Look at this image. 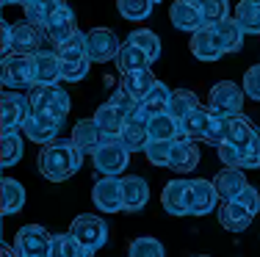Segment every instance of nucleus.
<instances>
[{
	"mask_svg": "<svg viewBox=\"0 0 260 257\" xmlns=\"http://www.w3.org/2000/svg\"><path fill=\"white\" fill-rule=\"evenodd\" d=\"M91 158H94V169L100 171L103 177H119L122 171L127 169L130 152L125 150V144H122L119 138H105Z\"/></svg>",
	"mask_w": 260,
	"mask_h": 257,
	"instance_id": "obj_4",
	"label": "nucleus"
},
{
	"mask_svg": "<svg viewBox=\"0 0 260 257\" xmlns=\"http://www.w3.org/2000/svg\"><path fill=\"white\" fill-rule=\"evenodd\" d=\"M244 86L233 83V81H221L210 89L208 94V111L221 114V116H238L241 108H244Z\"/></svg>",
	"mask_w": 260,
	"mask_h": 257,
	"instance_id": "obj_3",
	"label": "nucleus"
},
{
	"mask_svg": "<svg viewBox=\"0 0 260 257\" xmlns=\"http://www.w3.org/2000/svg\"><path fill=\"white\" fill-rule=\"evenodd\" d=\"M64 6H67V0H30V3H25V20L45 28Z\"/></svg>",
	"mask_w": 260,
	"mask_h": 257,
	"instance_id": "obj_27",
	"label": "nucleus"
},
{
	"mask_svg": "<svg viewBox=\"0 0 260 257\" xmlns=\"http://www.w3.org/2000/svg\"><path fill=\"white\" fill-rule=\"evenodd\" d=\"M70 232L78 238L80 243H83L86 249H91V252L103 249L105 241H108V224H105L100 216H94V213H83V216H75V218H72Z\"/></svg>",
	"mask_w": 260,
	"mask_h": 257,
	"instance_id": "obj_6",
	"label": "nucleus"
},
{
	"mask_svg": "<svg viewBox=\"0 0 260 257\" xmlns=\"http://www.w3.org/2000/svg\"><path fill=\"white\" fill-rule=\"evenodd\" d=\"M34 114V105L25 94L20 91H6L3 94V136L6 133L22 130V125L28 122V116Z\"/></svg>",
	"mask_w": 260,
	"mask_h": 257,
	"instance_id": "obj_10",
	"label": "nucleus"
},
{
	"mask_svg": "<svg viewBox=\"0 0 260 257\" xmlns=\"http://www.w3.org/2000/svg\"><path fill=\"white\" fill-rule=\"evenodd\" d=\"M147 125H150V114H147L144 108H139L133 116L125 119V130H122L119 141L125 144L127 152H147V146H150V141H152Z\"/></svg>",
	"mask_w": 260,
	"mask_h": 257,
	"instance_id": "obj_11",
	"label": "nucleus"
},
{
	"mask_svg": "<svg viewBox=\"0 0 260 257\" xmlns=\"http://www.w3.org/2000/svg\"><path fill=\"white\" fill-rule=\"evenodd\" d=\"M213 186H216V191H219L221 202H233V199H238V194L244 191L249 182H246L244 169H221L219 174H216Z\"/></svg>",
	"mask_w": 260,
	"mask_h": 257,
	"instance_id": "obj_23",
	"label": "nucleus"
},
{
	"mask_svg": "<svg viewBox=\"0 0 260 257\" xmlns=\"http://www.w3.org/2000/svg\"><path fill=\"white\" fill-rule=\"evenodd\" d=\"M3 257H20L14 246H3Z\"/></svg>",
	"mask_w": 260,
	"mask_h": 257,
	"instance_id": "obj_51",
	"label": "nucleus"
},
{
	"mask_svg": "<svg viewBox=\"0 0 260 257\" xmlns=\"http://www.w3.org/2000/svg\"><path fill=\"white\" fill-rule=\"evenodd\" d=\"M108 102H111V105H114L122 116H125V119H127V116H133V114L141 108V102L136 100V97L130 94L127 89H122V86H116V91L111 94V100H108Z\"/></svg>",
	"mask_w": 260,
	"mask_h": 257,
	"instance_id": "obj_45",
	"label": "nucleus"
},
{
	"mask_svg": "<svg viewBox=\"0 0 260 257\" xmlns=\"http://www.w3.org/2000/svg\"><path fill=\"white\" fill-rule=\"evenodd\" d=\"M94 122L100 125V130H103L105 138H119L122 130H125V116L116 111L111 102H103V105L97 108V111H94Z\"/></svg>",
	"mask_w": 260,
	"mask_h": 257,
	"instance_id": "obj_28",
	"label": "nucleus"
},
{
	"mask_svg": "<svg viewBox=\"0 0 260 257\" xmlns=\"http://www.w3.org/2000/svg\"><path fill=\"white\" fill-rule=\"evenodd\" d=\"M91 199L100 213H122L125 210V191L119 177H100L91 188Z\"/></svg>",
	"mask_w": 260,
	"mask_h": 257,
	"instance_id": "obj_8",
	"label": "nucleus"
},
{
	"mask_svg": "<svg viewBox=\"0 0 260 257\" xmlns=\"http://www.w3.org/2000/svg\"><path fill=\"white\" fill-rule=\"evenodd\" d=\"M172 150H175V141H150L147 146V161L152 163V166H160V169H169L172 163Z\"/></svg>",
	"mask_w": 260,
	"mask_h": 257,
	"instance_id": "obj_44",
	"label": "nucleus"
},
{
	"mask_svg": "<svg viewBox=\"0 0 260 257\" xmlns=\"http://www.w3.org/2000/svg\"><path fill=\"white\" fill-rule=\"evenodd\" d=\"M216 30V39H219V45H221V50H224V56L227 53H238L241 47H244V30H241V25L233 20H224V22H219V25H210Z\"/></svg>",
	"mask_w": 260,
	"mask_h": 257,
	"instance_id": "obj_30",
	"label": "nucleus"
},
{
	"mask_svg": "<svg viewBox=\"0 0 260 257\" xmlns=\"http://www.w3.org/2000/svg\"><path fill=\"white\" fill-rule=\"evenodd\" d=\"M119 47H122V42L116 39V33L111 28H91L86 33V56H89V61H94V64L114 61Z\"/></svg>",
	"mask_w": 260,
	"mask_h": 257,
	"instance_id": "obj_9",
	"label": "nucleus"
},
{
	"mask_svg": "<svg viewBox=\"0 0 260 257\" xmlns=\"http://www.w3.org/2000/svg\"><path fill=\"white\" fill-rule=\"evenodd\" d=\"M28 100H30V105H34V111L53 114L55 119H61V122L70 116V105H72L70 94H67L58 83L55 86H39L36 83L34 89L28 91Z\"/></svg>",
	"mask_w": 260,
	"mask_h": 257,
	"instance_id": "obj_2",
	"label": "nucleus"
},
{
	"mask_svg": "<svg viewBox=\"0 0 260 257\" xmlns=\"http://www.w3.org/2000/svg\"><path fill=\"white\" fill-rule=\"evenodd\" d=\"M114 61H116V69H119L122 75H130V72H139V69H147V66L152 64V61L147 58L130 39L122 42V47H119V53H116Z\"/></svg>",
	"mask_w": 260,
	"mask_h": 257,
	"instance_id": "obj_25",
	"label": "nucleus"
},
{
	"mask_svg": "<svg viewBox=\"0 0 260 257\" xmlns=\"http://www.w3.org/2000/svg\"><path fill=\"white\" fill-rule=\"evenodd\" d=\"M0 199H3V213L6 216H14L25 207V188L20 180L14 177H3V186H0Z\"/></svg>",
	"mask_w": 260,
	"mask_h": 257,
	"instance_id": "obj_31",
	"label": "nucleus"
},
{
	"mask_svg": "<svg viewBox=\"0 0 260 257\" xmlns=\"http://www.w3.org/2000/svg\"><path fill=\"white\" fill-rule=\"evenodd\" d=\"M257 146H260V138H257Z\"/></svg>",
	"mask_w": 260,
	"mask_h": 257,
	"instance_id": "obj_55",
	"label": "nucleus"
},
{
	"mask_svg": "<svg viewBox=\"0 0 260 257\" xmlns=\"http://www.w3.org/2000/svg\"><path fill=\"white\" fill-rule=\"evenodd\" d=\"M152 6H155V0H116V9H119V14L125 17V20H147L152 11Z\"/></svg>",
	"mask_w": 260,
	"mask_h": 257,
	"instance_id": "obj_42",
	"label": "nucleus"
},
{
	"mask_svg": "<svg viewBox=\"0 0 260 257\" xmlns=\"http://www.w3.org/2000/svg\"><path fill=\"white\" fill-rule=\"evenodd\" d=\"M64 122L55 119L53 114H45V111H34L28 116V122L22 125V133L30 138L34 144L45 146V144H53L55 138H58V130Z\"/></svg>",
	"mask_w": 260,
	"mask_h": 257,
	"instance_id": "obj_12",
	"label": "nucleus"
},
{
	"mask_svg": "<svg viewBox=\"0 0 260 257\" xmlns=\"http://www.w3.org/2000/svg\"><path fill=\"white\" fill-rule=\"evenodd\" d=\"M42 39H45V30L28 20H20L11 25V53H17V56H36V53H42L39 50Z\"/></svg>",
	"mask_w": 260,
	"mask_h": 257,
	"instance_id": "obj_13",
	"label": "nucleus"
},
{
	"mask_svg": "<svg viewBox=\"0 0 260 257\" xmlns=\"http://www.w3.org/2000/svg\"><path fill=\"white\" fill-rule=\"evenodd\" d=\"M191 56L200 58V61H219L221 56H224V50H221L219 39H216V30L205 25L202 30H197V33H191Z\"/></svg>",
	"mask_w": 260,
	"mask_h": 257,
	"instance_id": "obj_16",
	"label": "nucleus"
},
{
	"mask_svg": "<svg viewBox=\"0 0 260 257\" xmlns=\"http://www.w3.org/2000/svg\"><path fill=\"white\" fill-rule=\"evenodd\" d=\"M127 257H166V252H164V243H160L158 238L141 235V238H133V241H130Z\"/></svg>",
	"mask_w": 260,
	"mask_h": 257,
	"instance_id": "obj_41",
	"label": "nucleus"
},
{
	"mask_svg": "<svg viewBox=\"0 0 260 257\" xmlns=\"http://www.w3.org/2000/svg\"><path fill=\"white\" fill-rule=\"evenodd\" d=\"M50 257H94V252L86 249L72 232H67V235H53Z\"/></svg>",
	"mask_w": 260,
	"mask_h": 257,
	"instance_id": "obj_34",
	"label": "nucleus"
},
{
	"mask_svg": "<svg viewBox=\"0 0 260 257\" xmlns=\"http://www.w3.org/2000/svg\"><path fill=\"white\" fill-rule=\"evenodd\" d=\"M3 86L9 89H34L36 86V66H34V56H3Z\"/></svg>",
	"mask_w": 260,
	"mask_h": 257,
	"instance_id": "obj_5",
	"label": "nucleus"
},
{
	"mask_svg": "<svg viewBox=\"0 0 260 257\" xmlns=\"http://www.w3.org/2000/svg\"><path fill=\"white\" fill-rule=\"evenodd\" d=\"M89 64H91L89 58H86V61H75V64H64V69H61V81H70V83L83 81L86 72H89Z\"/></svg>",
	"mask_w": 260,
	"mask_h": 257,
	"instance_id": "obj_49",
	"label": "nucleus"
},
{
	"mask_svg": "<svg viewBox=\"0 0 260 257\" xmlns=\"http://www.w3.org/2000/svg\"><path fill=\"white\" fill-rule=\"evenodd\" d=\"M127 39L133 42V45L139 47V50L144 53V56L150 58V61H158V58H160V36H155L152 30L139 28V30H133Z\"/></svg>",
	"mask_w": 260,
	"mask_h": 257,
	"instance_id": "obj_40",
	"label": "nucleus"
},
{
	"mask_svg": "<svg viewBox=\"0 0 260 257\" xmlns=\"http://www.w3.org/2000/svg\"><path fill=\"white\" fill-rule=\"evenodd\" d=\"M155 3H160V0H155Z\"/></svg>",
	"mask_w": 260,
	"mask_h": 257,
	"instance_id": "obj_56",
	"label": "nucleus"
},
{
	"mask_svg": "<svg viewBox=\"0 0 260 257\" xmlns=\"http://www.w3.org/2000/svg\"><path fill=\"white\" fill-rule=\"evenodd\" d=\"M257 138H260L257 125L249 119V116L238 114V116H233V119H230V138H227L230 144L241 146V150H249V146L255 144Z\"/></svg>",
	"mask_w": 260,
	"mask_h": 257,
	"instance_id": "obj_26",
	"label": "nucleus"
},
{
	"mask_svg": "<svg viewBox=\"0 0 260 257\" xmlns=\"http://www.w3.org/2000/svg\"><path fill=\"white\" fill-rule=\"evenodd\" d=\"M188 188L191 180H169L160 191V205L169 216H188Z\"/></svg>",
	"mask_w": 260,
	"mask_h": 257,
	"instance_id": "obj_15",
	"label": "nucleus"
},
{
	"mask_svg": "<svg viewBox=\"0 0 260 257\" xmlns=\"http://www.w3.org/2000/svg\"><path fill=\"white\" fill-rule=\"evenodd\" d=\"M185 3H191V6H197V9H202V3H205V0H185Z\"/></svg>",
	"mask_w": 260,
	"mask_h": 257,
	"instance_id": "obj_53",
	"label": "nucleus"
},
{
	"mask_svg": "<svg viewBox=\"0 0 260 257\" xmlns=\"http://www.w3.org/2000/svg\"><path fill=\"white\" fill-rule=\"evenodd\" d=\"M219 191L210 180H191L188 188V216H208L219 205Z\"/></svg>",
	"mask_w": 260,
	"mask_h": 257,
	"instance_id": "obj_14",
	"label": "nucleus"
},
{
	"mask_svg": "<svg viewBox=\"0 0 260 257\" xmlns=\"http://www.w3.org/2000/svg\"><path fill=\"white\" fill-rule=\"evenodd\" d=\"M200 105H202V102H200V97H197L194 91H188V89H175V91H172V100H169L166 114H172L177 122H180V119H185L188 114H194Z\"/></svg>",
	"mask_w": 260,
	"mask_h": 257,
	"instance_id": "obj_35",
	"label": "nucleus"
},
{
	"mask_svg": "<svg viewBox=\"0 0 260 257\" xmlns=\"http://www.w3.org/2000/svg\"><path fill=\"white\" fill-rule=\"evenodd\" d=\"M172 91H175V89H169L166 83H160V81H158L155 86H152V91H150V94H147L144 100H141V108H144V111L150 114V116H155V114H164L166 108H169Z\"/></svg>",
	"mask_w": 260,
	"mask_h": 257,
	"instance_id": "obj_38",
	"label": "nucleus"
},
{
	"mask_svg": "<svg viewBox=\"0 0 260 257\" xmlns=\"http://www.w3.org/2000/svg\"><path fill=\"white\" fill-rule=\"evenodd\" d=\"M244 94L249 97V100L260 102V64L249 66L244 75Z\"/></svg>",
	"mask_w": 260,
	"mask_h": 257,
	"instance_id": "obj_48",
	"label": "nucleus"
},
{
	"mask_svg": "<svg viewBox=\"0 0 260 257\" xmlns=\"http://www.w3.org/2000/svg\"><path fill=\"white\" fill-rule=\"evenodd\" d=\"M55 53H58L61 64H75V61H86V33H78L70 36L67 42H61L58 47H55Z\"/></svg>",
	"mask_w": 260,
	"mask_h": 257,
	"instance_id": "obj_37",
	"label": "nucleus"
},
{
	"mask_svg": "<svg viewBox=\"0 0 260 257\" xmlns=\"http://www.w3.org/2000/svg\"><path fill=\"white\" fill-rule=\"evenodd\" d=\"M45 39H50L55 47L61 45V42H67L70 36H75L78 33V20H75V11L70 9V6H64V9L58 11V14L53 17L50 22H47L45 28Z\"/></svg>",
	"mask_w": 260,
	"mask_h": 257,
	"instance_id": "obj_18",
	"label": "nucleus"
},
{
	"mask_svg": "<svg viewBox=\"0 0 260 257\" xmlns=\"http://www.w3.org/2000/svg\"><path fill=\"white\" fill-rule=\"evenodd\" d=\"M83 163V152L78 150V144L72 138H55L53 144H45L39 150L36 166H39L42 177L50 182H64L80 169Z\"/></svg>",
	"mask_w": 260,
	"mask_h": 257,
	"instance_id": "obj_1",
	"label": "nucleus"
},
{
	"mask_svg": "<svg viewBox=\"0 0 260 257\" xmlns=\"http://www.w3.org/2000/svg\"><path fill=\"white\" fill-rule=\"evenodd\" d=\"M233 20L241 25L244 33L260 36V0H241V3L235 6Z\"/></svg>",
	"mask_w": 260,
	"mask_h": 257,
	"instance_id": "obj_32",
	"label": "nucleus"
},
{
	"mask_svg": "<svg viewBox=\"0 0 260 257\" xmlns=\"http://www.w3.org/2000/svg\"><path fill=\"white\" fill-rule=\"evenodd\" d=\"M200 11L205 25H219V22L230 20V0H205Z\"/></svg>",
	"mask_w": 260,
	"mask_h": 257,
	"instance_id": "obj_43",
	"label": "nucleus"
},
{
	"mask_svg": "<svg viewBox=\"0 0 260 257\" xmlns=\"http://www.w3.org/2000/svg\"><path fill=\"white\" fill-rule=\"evenodd\" d=\"M22 158V136L20 133H6L3 136V169L20 163Z\"/></svg>",
	"mask_w": 260,
	"mask_h": 257,
	"instance_id": "obj_46",
	"label": "nucleus"
},
{
	"mask_svg": "<svg viewBox=\"0 0 260 257\" xmlns=\"http://www.w3.org/2000/svg\"><path fill=\"white\" fill-rule=\"evenodd\" d=\"M227 138H230V116H221V114L210 111L208 127H205V138H202V141L219 146V144H224Z\"/></svg>",
	"mask_w": 260,
	"mask_h": 257,
	"instance_id": "obj_39",
	"label": "nucleus"
},
{
	"mask_svg": "<svg viewBox=\"0 0 260 257\" xmlns=\"http://www.w3.org/2000/svg\"><path fill=\"white\" fill-rule=\"evenodd\" d=\"M216 150H219V158H221V163H224L227 169H244L246 150H241V146H235V144H230V141L219 144Z\"/></svg>",
	"mask_w": 260,
	"mask_h": 257,
	"instance_id": "obj_47",
	"label": "nucleus"
},
{
	"mask_svg": "<svg viewBox=\"0 0 260 257\" xmlns=\"http://www.w3.org/2000/svg\"><path fill=\"white\" fill-rule=\"evenodd\" d=\"M122 191H125V210L127 213H139L141 207L150 202V186L144 177H122Z\"/></svg>",
	"mask_w": 260,
	"mask_h": 257,
	"instance_id": "obj_24",
	"label": "nucleus"
},
{
	"mask_svg": "<svg viewBox=\"0 0 260 257\" xmlns=\"http://www.w3.org/2000/svg\"><path fill=\"white\" fill-rule=\"evenodd\" d=\"M53 235L42 224H25L14 238V249L20 257H50Z\"/></svg>",
	"mask_w": 260,
	"mask_h": 257,
	"instance_id": "obj_7",
	"label": "nucleus"
},
{
	"mask_svg": "<svg viewBox=\"0 0 260 257\" xmlns=\"http://www.w3.org/2000/svg\"><path fill=\"white\" fill-rule=\"evenodd\" d=\"M200 163V146L191 138H175V150H172V163L169 169L177 174H188Z\"/></svg>",
	"mask_w": 260,
	"mask_h": 257,
	"instance_id": "obj_20",
	"label": "nucleus"
},
{
	"mask_svg": "<svg viewBox=\"0 0 260 257\" xmlns=\"http://www.w3.org/2000/svg\"><path fill=\"white\" fill-rule=\"evenodd\" d=\"M147 130H150L152 141H175V138H180V122H177L172 114L164 111V114L150 116Z\"/></svg>",
	"mask_w": 260,
	"mask_h": 257,
	"instance_id": "obj_29",
	"label": "nucleus"
},
{
	"mask_svg": "<svg viewBox=\"0 0 260 257\" xmlns=\"http://www.w3.org/2000/svg\"><path fill=\"white\" fill-rule=\"evenodd\" d=\"M252 222H255V213H252L249 207H244L238 199L221 202V207H219V224H221L224 230H230V232H244Z\"/></svg>",
	"mask_w": 260,
	"mask_h": 257,
	"instance_id": "obj_19",
	"label": "nucleus"
},
{
	"mask_svg": "<svg viewBox=\"0 0 260 257\" xmlns=\"http://www.w3.org/2000/svg\"><path fill=\"white\" fill-rule=\"evenodd\" d=\"M158 83V78L155 75H152V69H150V66H147V69H139V72H130V75H122V89H127L130 91V94H133L136 97V100H144V97L147 94H150V91H152V86H155Z\"/></svg>",
	"mask_w": 260,
	"mask_h": 257,
	"instance_id": "obj_33",
	"label": "nucleus"
},
{
	"mask_svg": "<svg viewBox=\"0 0 260 257\" xmlns=\"http://www.w3.org/2000/svg\"><path fill=\"white\" fill-rule=\"evenodd\" d=\"M238 202H241V205H244V207H249V210H252V213H255V216H257V210H260V194H257V191H255V188H252V186H246L244 191L238 194Z\"/></svg>",
	"mask_w": 260,
	"mask_h": 257,
	"instance_id": "obj_50",
	"label": "nucleus"
},
{
	"mask_svg": "<svg viewBox=\"0 0 260 257\" xmlns=\"http://www.w3.org/2000/svg\"><path fill=\"white\" fill-rule=\"evenodd\" d=\"M34 66H36V83L39 86H55L61 81V69H64V64H61V58H58L55 50L36 53Z\"/></svg>",
	"mask_w": 260,
	"mask_h": 257,
	"instance_id": "obj_22",
	"label": "nucleus"
},
{
	"mask_svg": "<svg viewBox=\"0 0 260 257\" xmlns=\"http://www.w3.org/2000/svg\"><path fill=\"white\" fill-rule=\"evenodd\" d=\"M169 20L177 30H185V33H197V30L205 28V20H202V11L197 6L185 3V0H175L169 9Z\"/></svg>",
	"mask_w": 260,
	"mask_h": 257,
	"instance_id": "obj_17",
	"label": "nucleus"
},
{
	"mask_svg": "<svg viewBox=\"0 0 260 257\" xmlns=\"http://www.w3.org/2000/svg\"><path fill=\"white\" fill-rule=\"evenodd\" d=\"M72 141L78 144V150L83 152V155H94L97 146L105 141L100 125H97L94 119H80L75 127H72Z\"/></svg>",
	"mask_w": 260,
	"mask_h": 257,
	"instance_id": "obj_21",
	"label": "nucleus"
},
{
	"mask_svg": "<svg viewBox=\"0 0 260 257\" xmlns=\"http://www.w3.org/2000/svg\"><path fill=\"white\" fill-rule=\"evenodd\" d=\"M197 257H210V254H197Z\"/></svg>",
	"mask_w": 260,
	"mask_h": 257,
	"instance_id": "obj_54",
	"label": "nucleus"
},
{
	"mask_svg": "<svg viewBox=\"0 0 260 257\" xmlns=\"http://www.w3.org/2000/svg\"><path fill=\"white\" fill-rule=\"evenodd\" d=\"M3 3H9V6H25V3H30V0H3Z\"/></svg>",
	"mask_w": 260,
	"mask_h": 257,
	"instance_id": "obj_52",
	"label": "nucleus"
},
{
	"mask_svg": "<svg viewBox=\"0 0 260 257\" xmlns=\"http://www.w3.org/2000/svg\"><path fill=\"white\" fill-rule=\"evenodd\" d=\"M208 105H200L194 114H188L185 119H180V138H191V141H200L205 138V127H208Z\"/></svg>",
	"mask_w": 260,
	"mask_h": 257,
	"instance_id": "obj_36",
	"label": "nucleus"
}]
</instances>
